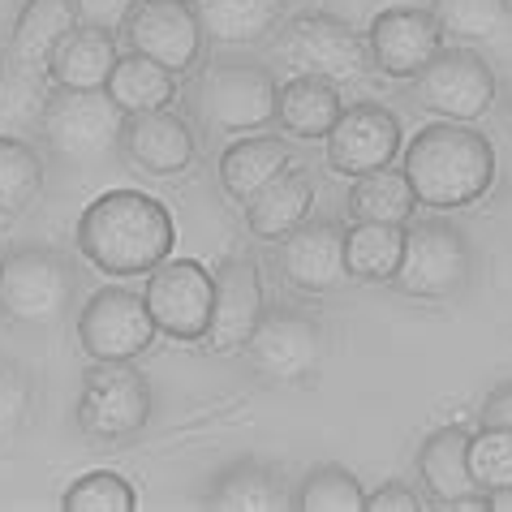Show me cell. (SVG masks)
Segmentation results:
<instances>
[{"mask_svg":"<svg viewBox=\"0 0 512 512\" xmlns=\"http://www.w3.org/2000/svg\"><path fill=\"white\" fill-rule=\"evenodd\" d=\"M276 69L246 56H220L194 69L186 87L190 117L211 134H259L276 125Z\"/></svg>","mask_w":512,"mask_h":512,"instance_id":"obj_3","label":"cell"},{"mask_svg":"<svg viewBox=\"0 0 512 512\" xmlns=\"http://www.w3.org/2000/svg\"><path fill=\"white\" fill-rule=\"evenodd\" d=\"M155 409V392L151 379L130 362H95L82 375V392H78V431L91 444H125L134 439L142 426L151 422Z\"/></svg>","mask_w":512,"mask_h":512,"instance_id":"obj_9","label":"cell"},{"mask_svg":"<svg viewBox=\"0 0 512 512\" xmlns=\"http://www.w3.org/2000/svg\"><path fill=\"white\" fill-rule=\"evenodd\" d=\"M44 194V155L26 138L0 134V216H26Z\"/></svg>","mask_w":512,"mask_h":512,"instance_id":"obj_31","label":"cell"},{"mask_svg":"<svg viewBox=\"0 0 512 512\" xmlns=\"http://www.w3.org/2000/svg\"><path fill=\"white\" fill-rule=\"evenodd\" d=\"M345 211L353 224H409L418 216V194L409 186L405 168H375L366 177H353L345 194Z\"/></svg>","mask_w":512,"mask_h":512,"instance_id":"obj_27","label":"cell"},{"mask_svg":"<svg viewBox=\"0 0 512 512\" xmlns=\"http://www.w3.org/2000/svg\"><path fill=\"white\" fill-rule=\"evenodd\" d=\"M173 241V211L142 190H108L78 216V254L104 276H147L173 254Z\"/></svg>","mask_w":512,"mask_h":512,"instance_id":"obj_1","label":"cell"},{"mask_svg":"<svg viewBox=\"0 0 512 512\" xmlns=\"http://www.w3.org/2000/svg\"><path fill=\"white\" fill-rule=\"evenodd\" d=\"M35 409V379L22 362L0 358V452H9L18 444V435L26 431Z\"/></svg>","mask_w":512,"mask_h":512,"instance_id":"obj_35","label":"cell"},{"mask_svg":"<svg viewBox=\"0 0 512 512\" xmlns=\"http://www.w3.org/2000/svg\"><path fill=\"white\" fill-rule=\"evenodd\" d=\"M74 5L69 0H22L9 35V65L18 74H44L52 48L74 26Z\"/></svg>","mask_w":512,"mask_h":512,"instance_id":"obj_26","label":"cell"},{"mask_svg":"<svg viewBox=\"0 0 512 512\" xmlns=\"http://www.w3.org/2000/svg\"><path fill=\"white\" fill-rule=\"evenodd\" d=\"M125 44L138 56H151L155 65L173 69V74H194L203 65L207 39L194 22L190 0H138L125 18Z\"/></svg>","mask_w":512,"mask_h":512,"instance_id":"obj_14","label":"cell"},{"mask_svg":"<svg viewBox=\"0 0 512 512\" xmlns=\"http://www.w3.org/2000/svg\"><path fill=\"white\" fill-rule=\"evenodd\" d=\"M469 478L487 495L512 487V431H504V426H478L469 435Z\"/></svg>","mask_w":512,"mask_h":512,"instance_id":"obj_33","label":"cell"},{"mask_svg":"<svg viewBox=\"0 0 512 512\" xmlns=\"http://www.w3.org/2000/svg\"><path fill=\"white\" fill-rule=\"evenodd\" d=\"M491 512H512V487L491 495Z\"/></svg>","mask_w":512,"mask_h":512,"instance_id":"obj_40","label":"cell"},{"mask_svg":"<svg viewBox=\"0 0 512 512\" xmlns=\"http://www.w3.org/2000/svg\"><path fill=\"white\" fill-rule=\"evenodd\" d=\"M478 426H504V431H512V379L487 392V401L478 409Z\"/></svg>","mask_w":512,"mask_h":512,"instance_id":"obj_38","label":"cell"},{"mask_svg":"<svg viewBox=\"0 0 512 512\" xmlns=\"http://www.w3.org/2000/svg\"><path fill=\"white\" fill-rule=\"evenodd\" d=\"M61 508L65 512H134L138 491L121 474L95 469V474H82L78 482H69L61 495Z\"/></svg>","mask_w":512,"mask_h":512,"instance_id":"obj_34","label":"cell"},{"mask_svg":"<svg viewBox=\"0 0 512 512\" xmlns=\"http://www.w3.org/2000/svg\"><path fill=\"white\" fill-rule=\"evenodd\" d=\"M194 22L216 48L267 44L284 22V0H190Z\"/></svg>","mask_w":512,"mask_h":512,"instance_id":"obj_20","label":"cell"},{"mask_svg":"<svg viewBox=\"0 0 512 512\" xmlns=\"http://www.w3.org/2000/svg\"><path fill=\"white\" fill-rule=\"evenodd\" d=\"M112 99H117V108L125 117H134V112H160V108H173V99L181 95V82L173 69L155 65L151 56H117V69H112L108 87H104Z\"/></svg>","mask_w":512,"mask_h":512,"instance_id":"obj_28","label":"cell"},{"mask_svg":"<svg viewBox=\"0 0 512 512\" xmlns=\"http://www.w3.org/2000/svg\"><path fill=\"white\" fill-rule=\"evenodd\" d=\"M508 117H512V95H508Z\"/></svg>","mask_w":512,"mask_h":512,"instance_id":"obj_42","label":"cell"},{"mask_svg":"<svg viewBox=\"0 0 512 512\" xmlns=\"http://www.w3.org/2000/svg\"><path fill=\"white\" fill-rule=\"evenodd\" d=\"M78 297V267L52 246H18L0 259V315L22 327H56Z\"/></svg>","mask_w":512,"mask_h":512,"instance_id":"obj_7","label":"cell"},{"mask_svg":"<svg viewBox=\"0 0 512 512\" xmlns=\"http://www.w3.org/2000/svg\"><path fill=\"white\" fill-rule=\"evenodd\" d=\"M39 134H44L48 151L61 164L91 168L104 164L112 151H121L125 134V112L108 91H48L44 108H39Z\"/></svg>","mask_w":512,"mask_h":512,"instance_id":"obj_6","label":"cell"},{"mask_svg":"<svg viewBox=\"0 0 512 512\" xmlns=\"http://www.w3.org/2000/svg\"><path fill=\"white\" fill-rule=\"evenodd\" d=\"M431 18L444 31V44L461 48H482L495 44L512 26V0H431Z\"/></svg>","mask_w":512,"mask_h":512,"instance_id":"obj_29","label":"cell"},{"mask_svg":"<svg viewBox=\"0 0 512 512\" xmlns=\"http://www.w3.org/2000/svg\"><path fill=\"white\" fill-rule=\"evenodd\" d=\"M272 56L289 74H310L332 87H353L375 74L366 35L327 9H306L293 22H280L272 35Z\"/></svg>","mask_w":512,"mask_h":512,"instance_id":"obj_4","label":"cell"},{"mask_svg":"<svg viewBox=\"0 0 512 512\" xmlns=\"http://www.w3.org/2000/svg\"><path fill=\"white\" fill-rule=\"evenodd\" d=\"M414 469H418L426 495H431L439 508H448L452 500L478 491L474 478H469V431L465 426H435L418 444Z\"/></svg>","mask_w":512,"mask_h":512,"instance_id":"obj_25","label":"cell"},{"mask_svg":"<svg viewBox=\"0 0 512 512\" xmlns=\"http://www.w3.org/2000/svg\"><path fill=\"white\" fill-rule=\"evenodd\" d=\"M74 332L91 362H138L160 336L142 293L121 284H104L82 302Z\"/></svg>","mask_w":512,"mask_h":512,"instance_id":"obj_11","label":"cell"},{"mask_svg":"<svg viewBox=\"0 0 512 512\" xmlns=\"http://www.w3.org/2000/svg\"><path fill=\"white\" fill-rule=\"evenodd\" d=\"M422 508H426L422 495L409 487V482H383L362 504V512H422Z\"/></svg>","mask_w":512,"mask_h":512,"instance_id":"obj_37","label":"cell"},{"mask_svg":"<svg viewBox=\"0 0 512 512\" xmlns=\"http://www.w3.org/2000/svg\"><path fill=\"white\" fill-rule=\"evenodd\" d=\"M293 164V147L280 134H237V142L220 151V186L237 207H246L267 181Z\"/></svg>","mask_w":512,"mask_h":512,"instance_id":"obj_23","label":"cell"},{"mask_svg":"<svg viewBox=\"0 0 512 512\" xmlns=\"http://www.w3.org/2000/svg\"><path fill=\"white\" fill-rule=\"evenodd\" d=\"M211 280H216V302H211V323L203 340L211 353H241V345L250 340V332L259 327L267 310L263 272H259L254 250L224 254Z\"/></svg>","mask_w":512,"mask_h":512,"instance_id":"obj_15","label":"cell"},{"mask_svg":"<svg viewBox=\"0 0 512 512\" xmlns=\"http://www.w3.org/2000/svg\"><path fill=\"white\" fill-rule=\"evenodd\" d=\"M117 31L108 26H87L74 22L61 35V44L52 48L48 69L44 74L52 78V87H69V91H104L112 69H117Z\"/></svg>","mask_w":512,"mask_h":512,"instance_id":"obj_19","label":"cell"},{"mask_svg":"<svg viewBox=\"0 0 512 512\" xmlns=\"http://www.w3.org/2000/svg\"><path fill=\"white\" fill-rule=\"evenodd\" d=\"M405 224H353L345 229V272L349 280L388 284L401 267Z\"/></svg>","mask_w":512,"mask_h":512,"instance_id":"obj_30","label":"cell"},{"mask_svg":"<svg viewBox=\"0 0 512 512\" xmlns=\"http://www.w3.org/2000/svg\"><path fill=\"white\" fill-rule=\"evenodd\" d=\"M495 69L478 48H439L414 78L409 99L439 121H482L495 108Z\"/></svg>","mask_w":512,"mask_h":512,"instance_id":"obj_10","label":"cell"},{"mask_svg":"<svg viewBox=\"0 0 512 512\" xmlns=\"http://www.w3.org/2000/svg\"><path fill=\"white\" fill-rule=\"evenodd\" d=\"M491 216H495V229H500V237H504V246L512 250V186L495 198V207H491Z\"/></svg>","mask_w":512,"mask_h":512,"instance_id":"obj_39","label":"cell"},{"mask_svg":"<svg viewBox=\"0 0 512 512\" xmlns=\"http://www.w3.org/2000/svg\"><path fill=\"white\" fill-rule=\"evenodd\" d=\"M310 211H315V177H310L306 168L289 164L280 177H272L246 207H241V216H246L250 237L272 241L276 246V241L284 233H293Z\"/></svg>","mask_w":512,"mask_h":512,"instance_id":"obj_22","label":"cell"},{"mask_svg":"<svg viewBox=\"0 0 512 512\" xmlns=\"http://www.w3.org/2000/svg\"><path fill=\"white\" fill-rule=\"evenodd\" d=\"M142 302H147L155 332L173 336L181 345L207 336L211 323V302H216V280L198 259H173L155 263L142 284Z\"/></svg>","mask_w":512,"mask_h":512,"instance_id":"obj_12","label":"cell"},{"mask_svg":"<svg viewBox=\"0 0 512 512\" xmlns=\"http://www.w3.org/2000/svg\"><path fill=\"white\" fill-rule=\"evenodd\" d=\"M474 241L461 224L439 216H414L405 224V250L392 284L418 302H457L474 284Z\"/></svg>","mask_w":512,"mask_h":512,"instance_id":"obj_5","label":"cell"},{"mask_svg":"<svg viewBox=\"0 0 512 512\" xmlns=\"http://www.w3.org/2000/svg\"><path fill=\"white\" fill-rule=\"evenodd\" d=\"M121 155L125 164L147 177H181L198 155V138L186 117H177L173 108L134 112V117H125Z\"/></svg>","mask_w":512,"mask_h":512,"instance_id":"obj_18","label":"cell"},{"mask_svg":"<svg viewBox=\"0 0 512 512\" xmlns=\"http://www.w3.org/2000/svg\"><path fill=\"white\" fill-rule=\"evenodd\" d=\"M366 48H371L375 74L409 82L431 56L444 48V31L426 5H392L379 9L366 26Z\"/></svg>","mask_w":512,"mask_h":512,"instance_id":"obj_17","label":"cell"},{"mask_svg":"<svg viewBox=\"0 0 512 512\" xmlns=\"http://www.w3.org/2000/svg\"><path fill=\"white\" fill-rule=\"evenodd\" d=\"M401 168L418 203L431 211H461L495 186V147L469 121L422 125L401 147Z\"/></svg>","mask_w":512,"mask_h":512,"instance_id":"obj_2","label":"cell"},{"mask_svg":"<svg viewBox=\"0 0 512 512\" xmlns=\"http://www.w3.org/2000/svg\"><path fill=\"white\" fill-rule=\"evenodd\" d=\"M323 142H327V155H323L327 173L353 181V177L375 173V168H388L405 147V130L392 108L362 99V104H349L340 112V121Z\"/></svg>","mask_w":512,"mask_h":512,"instance_id":"obj_13","label":"cell"},{"mask_svg":"<svg viewBox=\"0 0 512 512\" xmlns=\"http://www.w3.org/2000/svg\"><path fill=\"white\" fill-rule=\"evenodd\" d=\"M203 504L211 512H276L289 508V487L276 465L259 457H237L216 469V478L203 491Z\"/></svg>","mask_w":512,"mask_h":512,"instance_id":"obj_21","label":"cell"},{"mask_svg":"<svg viewBox=\"0 0 512 512\" xmlns=\"http://www.w3.org/2000/svg\"><path fill=\"white\" fill-rule=\"evenodd\" d=\"M366 491L345 465L323 461L289 491V508L297 512H362Z\"/></svg>","mask_w":512,"mask_h":512,"instance_id":"obj_32","label":"cell"},{"mask_svg":"<svg viewBox=\"0 0 512 512\" xmlns=\"http://www.w3.org/2000/svg\"><path fill=\"white\" fill-rule=\"evenodd\" d=\"M345 112L340 87L310 74H289V82H280L276 91V125L289 138H306V142H323L332 134V125Z\"/></svg>","mask_w":512,"mask_h":512,"instance_id":"obj_24","label":"cell"},{"mask_svg":"<svg viewBox=\"0 0 512 512\" xmlns=\"http://www.w3.org/2000/svg\"><path fill=\"white\" fill-rule=\"evenodd\" d=\"M396 5H431V0H396Z\"/></svg>","mask_w":512,"mask_h":512,"instance_id":"obj_41","label":"cell"},{"mask_svg":"<svg viewBox=\"0 0 512 512\" xmlns=\"http://www.w3.org/2000/svg\"><path fill=\"white\" fill-rule=\"evenodd\" d=\"M74 5V18L87 26H108V31H121L125 18L138 0H69Z\"/></svg>","mask_w":512,"mask_h":512,"instance_id":"obj_36","label":"cell"},{"mask_svg":"<svg viewBox=\"0 0 512 512\" xmlns=\"http://www.w3.org/2000/svg\"><path fill=\"white\" fill-rule=\"evenodd\" d=\"M276 267L297 293H336L345 272V224L332 216H310L276 241Z\"/></svg>","mask_w":512,"mask_h":512,"instance_id":"obj_16","label":"cell"},{"mask_svg":"<svg viewBox=\"0 0 512 512\" xmlns=\"http://www.w3.org/2000/svg\"><path fill=\"white\" fill-rule=\"evenodd\" d=\"M241 353H246V366L259 383L293 388V383H310L319 375L327 358V332L302 306H267Z\"/></svg>","mask_w":512,"mask_h":512,"instance_id":"obj_8","label":"cell"}]
</instances>
